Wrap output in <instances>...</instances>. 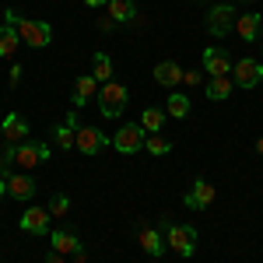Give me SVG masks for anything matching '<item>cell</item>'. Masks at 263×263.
Segmentation results:
<instances>
[{
    "mask_svg": "<svg viewBox=\"0 0 263 263\" xmlns=\"http://www.w3.org/2000/svg\"><path fill=\"white\" fill-rule=\"evenodd\" d=\"M4 18L14 25V32L21 35V42H25V46H32V49H42V46H49V39H53V28H49L46 21H28V18H18L14 11H7Z\"/></svg>",
    "mask_w": 263,
    "mask_h": 263,
    "instance_id": "cell-1",
    "label": "cell"
},
{
    "mask_svg": "<svg viewBox=\"0 0 263 263\" xmlns=\"http://www.w3.org/2000/svg\"><path fill=\"white\" fill-rule=\"evenodd\" d=\"M158 228L165 232V242H168L172 253H179V256H193V253H197V228H190V224H172L168 218H162Z\"/></svg>",
    "mask_w": 263,
    "mask_h": 263,
    "instance_id": "cell-2",
    "label": "cell"
},
{
    "mask_svg": "<svg viewBox=\"0 0 263 263\" xmlns=\"http://www.w3.org/2000/svg\"><path fill=\"white\" fill-rule=\"evenodd\" d=\"M126 99H130V91H126L123 84L105 81L99 88V109H102V116H105V120H120L123 109H126Z\"/></svg>",
    "mask_w": 263,
    "mask_h": 263,
    "instance_id": "cell-3",
    "label": "cell"
},
{
    "mask_svg": "<svg viewBox=\"0 0 263 263\" xmlns=\"http://www.w3.org/2000/svg\"><path fill=\"white\" fill-rule=\"evenodd\" d=\"M144 141H147V130H144L141 123H123L120 130L112 134V147H116L120 155H134V151H141Z\"/></svg>",
    "mask_w": 263,
    "mask_h": 263,
    "instance_id": "cell-4",
    "label": "cell"
},
{
    "mask_svg": "<svg viewBox=\"0 0 263 263\" xmlns=\"http://www.w3.org/2000/svg\"><path fill=\"white\" fill-rule=\"evenodd\" d=\"M207 32H211L214 39H224L228 32H235V7L214 4V7L207 11Z\"/></svg>",
    "mask_w": 263,
    "mask_h": 263,
    "instance_id": "cell-5",
    "label": "cell"
},
{
    "mask_svg": "<svg viewBox=\"0 0 263 263\" xmlns=\"http://www.w3.org/2000/svg\"><path fill=\"white\" fill-rule=\"evenodd\" d=\"M14 162H18L21 168H35V165L49 162V144H39V141L14 144Z\"/></svg>",
    "mask_w": 263,
    "mask_h": 263,
    "instance_id": "cell-6",
    "label": "cell"
},
{
    "mask_svg": "<svg viewBox=\"0 0 263 263\" xmlns=\"http://www.w3.org/2000/svg\"><path fill=\"white\" fill-rule=\"evenodd\" d=\"M235 84L239 88H256V84L263 81V60H256V57H242V60H235Z\"/></svg>",
    "mask_w": 263,
    "mask_h": 263,
    "instance_id": "cell-7",
    "label": "cell"
},
{
    "mask_svg": "<svg viewBox=\"0 0 263 263\" xmlns=\"http://www.w3.org/2000/svg\"><path fill=\"white\" fill-rule=\"evenodd\" d=\"M109 144L112 141H109L102 130H95V126H78V144H74V147H78L81 155H99L102 147H109Z\"/></svg>",
    "mask_w": 263,
    "mask_h": 263,
    "instance_id": "cell-8",
    "label": "cell"
},
{
    "mask_svg": "<svg viewBox=\"0 0 263 263\" xmlns=\"http://www.w3.org/2000/svg\"><path fill=\"white\" fill-rule=\"evenodd\" d=\"M49 144H53V147H60V151H70V147L78 144V109L67 116V123L53 126V137H49Z\"/></svg>",
    "mask_w": 263,
    "mask_h": 263,
    "instance_id": "cell-9",
    "label": "cell"
},
{
    "mask_svg": "<svg viewBox=\"0 0 263 263\" xmlns=\"http://www.w3.org/2000/svg\"><path fill=\"white\" fill-rule=\"evenodd\" d=\"M232 67H235V63H232V57H228L224 49H218V46H214V49H203V70H207L211 78H228Z\"/></svg>",
    "mask_w": 263,
    "mask_h": 263,
    "instance_id": "cell-10",
    "label": "cell"
},
{
    "mask_svg": "<svg viewBox=\"0 0 263 263\" xmlns=\"http://www.w3.org/2000/svg\"><path fill=\"white\" fill-rule=\"evenodd\" d=\"M49 207H28L25 214H21V232H28V235H42V232H49Z\"/></svg>",
    "mask_w": 263,
    "mask_h": 263,
    "instance_id": "cell-11",
    "label": "cell"
},
{
    "mask_svg": "<svg viewBox=\"0 0 263 263\" xmlns=\"http://www.w3.org/2000/svg\"><path fill=\"white\" fill-rule=\"evenodd\" d=\"M182 203H186L190 211H207V207L214 203V186H211L207 179H197V182H193V190L186 193V200H182Z\"/></svg>",
    "mask_w": 263,
    "mask_h": 263,
    "instance_id": "cell-12",
    "label": "cell"
},
{
    "mask_svg": "<svg viewBox=\"0 0 263 263\" xmlns=\"http://www.w3.org/2000/svg\"><path fill=\"white\" fill-rule=\"evenodd\" d=\"M260 25H263V14L249 11V14H242V18H235V32H239L242 42H256L260 39Z\"/></svg>",
    "mask_w": 263,
    "mask_h": 263,
    "instance_id": "cell-13",
    "label": "cell"
},
{
    "mask_svg": "<svg viewBox=\"0 0 263 263\" xmlns=\"http://www.w3.org/2000/svg\"><path fill=\"white\" fill-rule=\"evenodd\" d=\"M0 130H4V137H7V144H25V137H28V123L21 120L18 112L4 116V123H0Z\"/></svg>",
    "mask_w": 263,
    "mask_h": 263,
    "instance_id": "cell-14",
    "label": "cell"
},
{
    "mask_svg": "<svg viewBox=\"0 0 263 263\" xmlns=\"http://www.w3.org/2000/svg\"><path fill=\"white\" fill-rule=\"evenodd\" d=\"M141 249L147 253V256H162L165 249H168V242L162 239V228H141Z\"/></svg>",
    "mask_w": 263,
    "mask_h": 263,
    "instance_id": "cell-15",
    "label": "cell"
},
{
    "mask_svg": "<svg viewBox=\"0 0 263 263\" xmlns=\"http://www.w3.org/2000/svg\"><path fill=\"white\" fill-rule=\"evenodd\" d=\"M95 91H99V81H95V74H91V78H78V81H74V99H70V105H74V109L88 105V102L95 99Z\"/></svg>",
    "mask_w": 263,
    "mask_h": 263,
    "instance_id": "cell-16",
    "label": "cell"
},
{
    "mask_svg": "<svg viewBox=\"0 0 263 263\" xmlns=\"http://www.w3.org/2000/svg\"><path fill=\"white\" fill-rule=\"evenodd\" d=\"M35 190H39V186H35L32 176H11V179H7V193H11L14 200H32Z\"/></svg>",
    "mask_w": 263,
    "mask_h": 263,
    "instance_id": "cell-17",
    "label": "cell"
},
{
    "mask_svg": "<svg viewBox=\"0 0 263 263\" xmlns=\"http://www.w3.org/2000/svg\"><path fill=\"white\" fill-rule=\"evenodd\" d=\"M49 242H53V249H57V253H74V256H81V253H84L81 239H78L74 232H63V228L49 235Z\"/></svg>",
    "mask_w": 263,
    "mask_h": 263,
    "instance_id": "cell-18",
    "label": "cell"
},
{
    "mask_svg": "<svg viewBox=\"0 0 263 263\" xmlns=\"http://www.w3.org/2000/svg\"><path fill=\"white\" fill-rule=\"evenodd\" d=\"M155 81H158V84H165V88H176V84L182 81V70H179V63L162 60L158 67H155Z\"/></svg>",
    "mask_w": 263,
    "mask_h": 263,
    "instance_id": "cell-19",
    "label": "cell"
},
{
    "mask_svg": "<svg viewBox=\"0 0 263 263\" xmlns=\"http://www.w3.org/2000/svg\"><path fill=\"white\" fill-rule=\"evenodd\" d=\"M18 42H21V35L14 32V25H0V60H11Z\"/></svg>",
    "mask_w": 263,
    "mask_h": 263,
    "instance_id": "cell-20",
    "label": "cell"
},
{
    "mask_svg": "<svg viewBox=\"0 0 263 263\" xmlns=\"http://www.w3.org/2000/svg\"><path fill=\"white\" fill-rule=\"evenodd\" d=\"M109 18L112 21H134L137 18L134 0H109Z\"/></svg>",
    "mask_w": 263,
    "mask_h": 263,
    "instance_id": "cell-21",
    "label": "cell"
},
{
    "mask_svg": "<svg viewBox=\"0 0 263 263\" xmlns=\"http://www.w3.org/2000/svg\"><path fill=\"white\" fill-rule=\"evenodd\" d=\"M228 95H232V78H211L207 81V99L224 102Z\"/></svg>",
    "mask_w": 263,
    "mask_h": 263,
    "instance_id": "cell-22",
    "label": "cell"
},
{
    "mask_svg": "<svg viewBox=\"0 0 263 263\" xmlns=\"http://www.w3.org/2000/svg\"><path fill=\"white\" fill-rule=\"evenodd\" d=\"M165 105H168V116H172V120H186V116H190V99L179 95V91H172Z\"/></svg>",
    "mask_w": 263,
    "mask_h": 263,
    "instance_id": "cell-23",
    "label": "cell"
},
{
    "mask_svg": "<svg viewBox=\"0 0 263 263\" xmlns=\"http://www.w3.org/2000/svg\"><path fill=\"white\" fill-rule=\"evenodd\" d=\"M162 123H165V112H162V109H144L141 126L147 130V134H162Z\"/></svg>",
    "mask_w": 263,
    "mask_h": 263,
    "instance_id": "cell-24",
    "label": "cell"
},
{
    "mask_svg": "<svg viewBox=\"0 0 263 263\" xmlns=\"http://www.w3.org/2000/svg\"><path fill=\"white\" fill-rule=\"evenodd\" d=\"M144 151H151V155H168V151H172V141H168L165 134H147Z\"/></svg>",
    "mask_w": 263,
    "mask_h": 263,
    "instance_id": "cell-25",
    "label": "cell"
},
{
    "mask_svg": "<svg viewBox=\"0 0 263 263\" xmlns=\"http://www.w3.org/2000/svg\"><path fill=\"white\" fill-rule=\"evenodd\" d=\"M109 78H112V60H109L105 53H95V81L105 84Z\"/></svg>",
    "mask_w": 263,
    "mask_h": 263,
    "instance_id": "cell-26",
    "label": "cell"
},
{
    "mask_svg": "<svg viewBox=\"0 0 263 263\" xmlns=\"http://www.w3.org/2000/svg\"><path fill=\"white\" fill-rule=\"evenodd\" d=\"M67 211H70V197H67V193H57V197L49 200V214H53V218H67Z\"/></svg>",
    "mask_w": 263,
    "mask_h": 263,
    "instance_id": "cell-27",
    "label": "cell"
},
{
    "mask_svg": "<svg viewBox=\"0 0 263 263\" xmlns=\"http://www.w3.org/2000/svg\"><path fill=\"white\" fill-rule=\"evenodd\" d=\"M200 81H203L200 70H182V84H190V88H193V84H200Z\"/></svg>",
    "mask_w": 263,
    "mask_h": 263,
    "instance_id": "cell-28",
    "label": "cell"
},
{
    "mask_svg": "<svg viewBox=\"0 0 263 263\" xmlns=\"http://www.w3.org/2000/svg\"><path fill=\"white\" fill-rule=\"evenodd\" d=\"M18 81H21V67H18V63H11V88H14Z\"/></svg>",
    "mask_w": 263,
    "mask_h": 263,
    "instance_id": "cell-29",
    "label": "cell"
},
{
    "mask_svg": "<svg viewBox=\"0 0 263 263\" xmlns=\"http://www.w3.org/2000/svg\"><path fill=\"white\" fill-rule=\"evenodd\" d=\"M46 263H63V253H57V249H53V253L46 256Z\"/></svg>",
    "mask_w": 263,
    "mask_h": 263,
    "instance_id": "cell-30",
    "label": "cell"
},
{
    "mask_svg": "<svg viewBox=\"0 0 263 263\" xmlns=\"http://www.w3.org/2000/svg\"><path fill=\"white\" fill-rule=\"evenodd\" d=\"M102 4H109V0H84V7H102Z\"/></svg>",
    "mask_w": 263,
    "mask_h": 263,
    "instance_id": "cell-31",
    "label": "cell"
},
{
    "mask_svg": "<svg viewBox=\"0 0 263 263\" xmlns=\"http://www.w3.org/2000/svg\"><path fill=\"white\" fill-rule=\"evenodd\" d=\"M4 193H7V179L0 176V200H4Z\"/></svg>",
    "mask_w": 263,
    "mask_h": 263,
    "instance_id": "cell-32",
    "label": "cell"
},
{
    "mask_svg": "<svg viewBox=\"0 0 263 263\" xmlns=\"http://www.w3.org/2000/svg\"><path fill=\"white\" fill-rule=\"evenodd\" d=\"M256 151H260V155H263V137H260V141H256Z\"/></svg>",
    "mask_w": 263,
    "mask_h": 263,
    "instance_id": "cell-33",
    "label": "cell"
},
{
    "mask_svg": "<svg viewBox=\"0 0 263 263\" xmlns=\"http://www.w3.org/2000/svg\"><path fill=\"white\" fill-rule=\"evenodd\" d=\"M74 263H84V253H81V256H78V260H74Z\"/></svg>",
    "mask_w": 263,
    "mask_h": 263,
    "instance_id": "cell-34",
    "label": "cell"
}]
</instances>
